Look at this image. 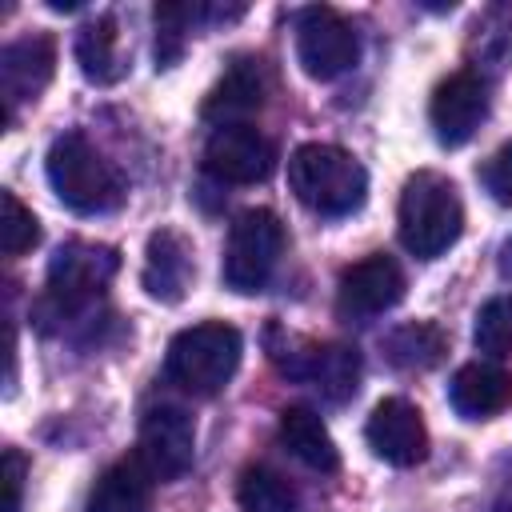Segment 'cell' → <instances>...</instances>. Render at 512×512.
<instances>
[{
    "label": "cell",
    "instance_id": "cell-29",
    "mask_svg": "<svg viewBox=\"0 0 512 512\" xmlns=\"http://www.w3.org/2000/svg\"><path fill=\"white\" fill-rule=\"evenodd\" d=\"M492 512H512V508H508V504H496V508H492Z\"/></svg>",
    "mask_w": 512,
    "mask_h": 512
},
{
    "label": "cell",
    "instance_id": "cell-17",
    "mask_svg": "<svg viewBox=\"0 0 512 512\" xmlns=\"http://www.w3.org/2000/svg\"><path fill=\"white\" fill-rule=\"evenodd\" d=\"M152 484H156V476L144 468V460L140 456H124V460L108 464L96 476L84 512H148Z\"/></svg>",
    "mask_w": 512,
    "mask_h": 512
},
{
    "label": "cell",
    "instance_id": "cell-1",
    "mask_svg": "<svg viewBox=\"0 0 512 512\" xmlns=\"http://www.w3.org/2000/svg\"><path fill=\"white\" fill-rule=\"evenodd\" d=\"M44 172L60 204H68L80 216H104L116 212L128 196V184L120 168L84 136V132H64L48 144Z\"/></svg>",
    "mask_w": 512,
    "mask_h": 512
},
{
    "label": "cell",
    "instance_id": "cell-22",
    "mask_svg": "<svg viewBox=\"0 0 512 512\" xmlns=\"http://www.w3.org/2000/svg\"><path fill=\"white\" fill-rule=\"evenodd\" d=\"M240 512H296V488L268 464H252L236 484Z\"/></svg>",
    "mask_w": 512,
    "mask_h": 512
},
{
    "label": "cell",
    "instance_id": "cell-11",
    "mask_svg": "<svg viewBox=\"0 0 512 512\" xmlns=\"http://www.w3.org/2000/svg\"><path fill=\"white\" fill-rule=\"evenodd\" d=\"M428 120L444 148L468 144L480 132V124L488 120V84L476 72H452L448 80L436 84Z\"/></svg>",
    "mask_w": 512,
    "mask_h": 512
},
{
    "label": "cell",
    "instance_id": "cell-28",
    "mask_svg": "<svg viewBox=\"0 0 512 512\" xmlns=\"http://www.w3.org/2000/svg\"><path fill=\"white\" fill-rule=\"evenodd\" d=\"M496 268H500V276H508L512 280V236L500 244V256H496Z\"/></svg>",
    "mask_w": 512,
    "mask_h": 512
},
{
    "label": "cell",
    "instance_id": "cell-12",
    "mask_svg": "<svg viewBox=\"0 0 512 512\" xmlns=\"http://www.w3.org/2000/svg\"><path fill=\"white\" fill-rule=\"evenodd\" d=\"M364 436H368V448L392 468H412L428 456L424 416H420L416 404H408L400 396H388L372 408V416L364 424Z\"/></svg>",
    "mask_w": 512,
    "mask_h": 512
},
{
    "label": "cell",
    "instance_id": "cell-18",
    "mask_svg": "<svg viewBox=\"0 0 512 512\" xmlns=\"http://www.w3.org/2000/svg\"><path fill=\"white\" fill-rule=\"evenodd\" d=\"M280 444L300 460L308 464L312 472H336L340 468V452H336V440L332 432L324 428V420L304 408V404H292L280 412Z\"/></svg>",
    "mask_w": 512,
    "mask_h": 512
},
{
    "label": "cell",
    "instance_id": "cell-2",
    "mask_svg": "<svg viewBox=\"0 0 512 512\" xmlns=\"http://www.w3.org/2000/svg\"><path fill=\"white\" fill-rule=\"evenodd\" d=\"M288 188L316 216H348L364 204L368 172L336 144H300L288 156Z\"/></svg>",
    "mask_w": 512,
    "mask_h": 512
},
{
    "label": "cell",
    "instance_id": "cell-6",
    "mask_svg": "<svg viewBox=\"0 0 512 512\" xmlns=\"http://www.w3.org/2000/svg\"><path fill=\"white\" fill-rule=\"evenodd\" d=\"M280 252H284V224H280V216L268 212V208H248L228 228L220 276H224V284L232 292L252 296V292H260L272 280Z\"/></svg>",
    "mask_w": 512,
    "mask_h": 512
},
{
    "label": "cell",
    "instance_id": "cell-9",
    "mask_svg": "<svg viewBox=\"0 0 512 512\" xmlns=\"http://www.w3.org/2000/svg\"><path fill=\"white\" fill-rule=\"evenodd\" d=\"M136 456L144 460V468L156 480H176L192 468L196 456V424L184 408L176 404H156L144 412L140 420V440H136Z\"/></svg>",
    "mask_w": 512,
    "mask_h": 512
},
{
    "label": "cell",
    "instance_id": "cell-5",
    "mask_svg": "<svg viewBox=\"0 0 512 512\" xmlns=\"http://www.w3.org/2000/svg\"><path fill=\"white\" fill-rule=\"evenodd\" d=\"M116 268H120V252L108 244H88V240L60 244L52 264H48V292H44L40 308L56 320L88 308L108 288Z\"/></svg>",
    "mask_w": 512,
    "mask_h": 512
},
{
    "label": "cell",
    "instance_id": "cell-26",
    "mask_svg": "<svg viewBox=\"0 0 512 512\" xmlns=\"http://www.w3.org/2000/svg\"><path fill=\"white\" fill-rule=\"evenodd\" d=\"M480 184H484V192H488L496 204L512 208V140H508L504 148H496V152L484 160Z\"/></svg>",
    "mask_w": 512,
    "mask_h": 512
},
{
    "label": "cell",
    "instance_id": "cell-20",
    "mask_svg": "<svg viewBox=\"0 0 512 512\" xmlns=\"http://www.w3.org/2000/svg\"><path fill=\"white\" fill-rule=\"evenodd\" d=\"M76 64H80L84 80H92V84H116L128 72L124 52H120L116 16H96L76 32Z\"/></svg>",
    "mask_w": 512,
    "mask_h": 512
},
{
    "label": "cell",
    "instance_id": "cell-4",
    "mask_svg": "<svg viewBox=\"0 0 512 512\" xmlns=\"http://www.w3.org/2000/svg\"><path fill=\"white\" fill-rule=\"evenodd\" d=\"M240 332L224 320H204L172 336L164 352V376L192 392V396H216L240 368Z\"/></svg>",
    "mask_w": 512,
    "mask_h": 512
},
{
    "label": "cell",
    "instance_id": "cell-10",
    "mask_svg": "<svg viewBox=\"0 0 512 512\" xmlns=\"http://www.w3.org/2000/svg\"><path fill=\"white\" fill-rule=\"evenodd\" d=\"M276 168V144L252 124L212 128L204 144V172L220 184H256Z\"/></svg>",
    "mask_w": 512,
    "mask_h": 512
},
{
    "label": "cell",
    "instance_id": "cell-15",
    "mask_svg": "<svg viewBox=\"0 0 512 512\" xmlns=\"http://www.w3.org/2000/svg\"><path fill=\"white\" fill-rule=\"evenodd\" d=\"M448 400L464 420H488L512 404V372L492 360H472L456 368L448 384Z\"/></svg>",
    "mask_w": 512,
    "mask_h": 512
},
{
    "label": "cell",
    "instance_id": "cell-25",
    "mask_svg": "<svg viewBox=\"0 0 512 512\" xmlns=\"http://www.w3.org/2000/svg\"><path fill=\"white\" fill-rule=\"evenodd\" d=\"M0 204H4V220H0L4 256H24L40 240V220L32 216V208L20 204L16 192H0Z\"/></svg>",
    "mask_w": 512,
    "mask_h": 512
},
{
    "label": "cell",
    "instance_id": "cell-23",
    "mask_svg": "<svg viewBox=\"0 0 512 512\" xmlns=\"http://www.w3.org/2000/svg\"><path fill=\"white\" fill-rule=\"evenodd\" d=\"M472 340H476V348H480L484 356H492V360L512 356V292L492 296V300L476 312Z\"/></svg>",
    "mask_w": 512,
    "mask_h": 512
},
{
    "label": "cell",
    "instance_id": "cell-7",
    "mask_svg": "<svg viewBox=\"0 0 512 512\" xmlns=\"http://www.w3.org/2000/svg\"><path fill=\"white\" fill-rule=\"evenodd\" d=\"M356 56H360L356 28L340 12L312 4L296 16V60L312 80L344 76L356 64Z\"/></svg>",
    "mask_w": 512,
    "mask_h": 512
},
{
    "label": "cell",
    "instance_id": "cell-3",
    "mask_svg": "<svg viewBox=\"0 0 512 512\" xmlns=\"http://www.w3.org/2000/svg\"><path fill=\"white\" fill-rule=\"evenodd\" d=\"M400 244L416 260L444 256L460 232H464V204L456 196V184L440 172H412L400 192Z\"/></svg>",
    "mask_w": 512,
    "mask_h": 512
},
{
    "label": "cell",
    "instance_id": "cell-27",
    "mask_svg": "<svg viewBox=\"0 0 512 512\" xmlns=\"http://www.w3.org/2000/svg\"><path fill=\"white\" fill-rule=\"evenodd\" d=\"M24 456L16 448L4 452V512H20V492H24Z\"/></svg>",
    "mask_w": 512,
    "mask_h": 512
},
{
    "label": "cell",
    "instance_id": "cell-19",
    "mask_svg": "<svg viewBox=\"0 0 512 512\" xmlns=\"http://www.w3.org/2000/svg\"><path fill=\"white\" fill-rule=\"evenodd\" d=\"M300 380H308L328 404H344L356 396L360 384V356L348 344H312L300 368Z\"/></svg>",
    "mask_w": 512,
    "mask_h": 512
},
{
    "label": "cell",
    "instance_id": "cell-14",
    "mask_svg": "<svg viewBox=\"0 0 512 512\" xmlns=\"http://www.w3.org/2000/svg\"><path fill=\"white\" fill-rule=\"evenodd\" d=\"M196 276V264H192V244L176 232V228H160L148 236V248H144V292L152 300H164V304H176L184 300L188 284Z\"/></svg>",
    "mask_w": 512,
    "mask_h": 512
},
{
    "label": "cell",
    "instance_id": "cell-8",
    "mask_svg": "<svg viewBox=\"0 0 512 512\" xmlns=\"http://www.w3.org/2000/svg\"><path fill=\"white\" fill-rule=\"evenodd\" d=\"M404 268L388 252H372L340 272L336 284V312L344 320H372L404 300Z\"/></svg>",
    "mask_w": 512,
    "mask_h": 512
},
{
    "label": "cell",
    "instance_id": "cell-16",
    "mask_svg": "<svg viewBox=\"0 0 512 512\" xmlns=\"http://www.w3.org/2000/svg\"><path fill=\"white\" fill-rule=\"evenodd\" d=\"M264 92H268L264 64L260 60H248V56L244 60H232L228 72L220 76V84L204 100V120H212L216 128H224V124H248L244 116L260 112Z\"/></svg>",
    "mask_w": 512,
    "mask_h": 512
},
{
    "label": "cell",
    "instance_id": "cell-21",
    "mask_svg": "<svg viewBox=\"0 0 512 512\" xmlns=\"http://www.w3.org/2000/svg\"><path fill=\"white\" fill-rule=\"evenodd\" d=\"M444 352H448V336L432 320L400 324L396 332L384 336V356L396 368H432V364H440Z\"/></svg>",
    "mask_w": 512,
    "mask_h": 512
},
{
    "label": "cell",
    "instance_id": "cell-13",
    "mask_svg": "<svg viewBox=\"0 0 512 512\" xmlns=\"http://www.w3.org/2000/svg\"><path fill=\"white\" fill-rule=\"evenodd\" d=\"M56 72V44L44 32L20 36L0 52V88H4V108L12 116L16 100H36Z\"/></svg>",
    "mask_w": 512,
    "mask_h": 512
},
{
    "label": "cell",
    "instance_id": "cell-24",
    "mask_svg": "<svg viewBox=\"0 0 512 512\" xmlns=\"http://www.w3.org/2000/svg\"><path fill=\"white\" fill-rule=\"evenodd\" d=\"M200 4H156V68H168L184 52V36L196 24Z\"/></svg>",
    "mask_w": 512,
    "mask_h": 512
}]
</instances>
